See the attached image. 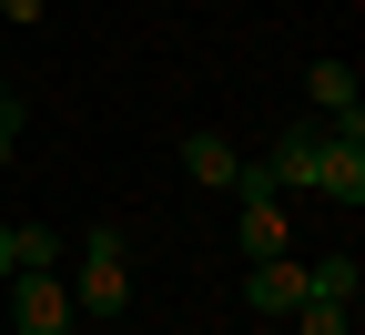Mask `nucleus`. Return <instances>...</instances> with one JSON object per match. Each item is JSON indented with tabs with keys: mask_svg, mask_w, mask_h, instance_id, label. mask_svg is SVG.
I'll return each mask as SVG.
<instances>
[{
	"mask_svg": "<svg viewBox=\"0 0 365 335\" xmlns=\"http://www.w3.org/2000/svg\"><path fill=\"white\" fill-rule=\"evenodd\" d=\"M132 305V264H122V234L102 224L81 244V274H71V315H122Z\"/></svg>",
	"mask_w": 365,
	"mask_h": 335,
	"instance_id": "nucleus-1",
	"label": "nucleus"
},
{
	"mask_svg": "<svg viewBox=\"0 0 365 335\" xmlns=\"http://www.w3.org/2000/svg\"><path fill=\"white\" fill-rule=\"evenodd\" d=\"M314 194H335L345 214L365 204V122H335V132H314Z\"/></svg>",
	"mask_w": 365,
	"mask_h": 335,
	"instance_id": "nucleus-2",
	"label": "nucleus"
},
{
	"mask_svg": "<svg viewBox=\"0 0 365 335\" xmlns=\"http://www.w3.org/2000/svg\"><path fill=\"white\" fill-rule=\"evenodd\" d=\"M11 335H71V284L61 274H11Z\"/></svg>",
	"mask_w": 365,
	"mask_h": 335,
	"instance_id": "nucleus-3",
	"label": "nucleus"
},
{
	"mask_svg": "<svg viewBox=\"0 0 365 335\" xmlns=\"http://www.w3.org/2000/svg\"><path fill=\"white\" fill-rule=\"evenodd\" d=\"M234 194H244V214H234V244H244L254 264H274V254H294V244H284V204L264 194V173H244Z\"/></svg>",
	"mask_w": 365,
	"mask_h": 335,
	"instance_id": "nucleus-4",
	"label": "nucleus"
},
{
	"mask_svg": "<svg viewBox=\"0 0 365 335\" xmlns=\"http://www.w3.org/2000/svg\"><path fill=\"white\" fill-rule=\"evenodd\" d=\"M244 305H254V315H294V305H304V264H294V254L254 264V274H244Z\"/></svg>",
	"mask_w": 365,
	"mask_h": 335,
	"instance_id": "nucleus-5",
	"label": "nucleus"
},
{
	"mask_svg": "<svg viewBox=\"0 0 365 335\" xmlns=\"http://www.w3.org/2000/svg\"><path fill=\"white\" fill-rule=\"evenodd\" d=\"M304 102L325 112V122H365V91H355L345 61H314V71H304Z\"/></svg>",
	"mask_w": 365,
	"mask_h": 335,
	"instance_id": "nucleus-6",
	"label": "nucleus"
},
{
	"mask_svg": "<svg viewBox=\"0 0 365 335\" xmlns=\"http://www.w3.org/2000/svg\"><path fill=\"white\" fill-rule=\"evenodd\" d=\"M182 183H223V194H234V183H244L234 142H223V132H182Z\"/></svg>",
	"mask_w": 365,
	"mask_h": 335,
	"instance_id": "nucleus-7",
	"label": "nucleus"
},
{
	"mask_svg": "<svg viewBox=\"0 0 365 335\" xmlns=\"http://www.w3.org/2000/svg\"><path fill=\"white\" fill-rule=\"evenodd\" d=\"M254 173H264V194H284V183H314V122H304V132H284Z\"/></svg>",
	"mask_w": 365,
	"mask_h": 335,
	"instance_id": "nucleus-8",
	"label": "nucleus"
},
{
	"mask_svg": "<svg viewBox=\"0 0 365 335\" xmlns=\"http://www.w3.org/2000/svg\"><path fill=\"white\" fill-rule=\"evenodd\" d=\"M355 284H365V264L325 254V264H304V305H355Z\"/></svg>",
	"mask_w": 365,
	"mask_h": 335,
	"instance_id": "nucleus-9",
	"label": "nucleus"
},
{
	"mask_svg": "<svg viewBox=\"0 0 365 335\" xmlns=\"http://www.w3.org/2000/svg\"><path fill=\"white\" fill-rule=\"evenodd\" d=\"M11 244H21V274H51L61 264V234L51 224H11Z\"/></svg>",
	"mask_w": 365,
	"mask_h": 335,
	"instance_id": "nucleus-10",
	"label": "nucleus"
},
{
	"mask_svg": "<svg viewBox=\"0 0 365 335\" xmlns=\"http://www.w3.org/2000/svg\"><path fill=\"white\" fill-rule=\"evenodd\" d=\"M284 325H294V335H355V305H294Z\"/></svg>",
	"mask_w": 365,
	"mask_h": 335,
	"instance_id": "nucleus-11",
	"label": "nucleus"
},
{
	"mask_svg": "<svg viewBox=\"0 0 365 335\" xmlns=\"http://www.w3.org/2000/svg\"><path fill=\"white\" fill-rule=\"evenodd\" d=\"M41 11H51V0H0V21H41Z\"/></svg>",
	"mask_w": 365,
	"mask_h": 335,
	"instance_id": "nucleus-12",
	"label": "nucleus"
},
{
	"mask_svg": "<svg viewBox=\"0 0 365 335\" xmlns=\"http://www.w3.org/2000/svg\"><path fill=\"white\" fill-rule=\"evenodd\" d=\"M0 274H21V244H11V224H0Z\"/></svg>",
	"mask_w": 365,
	"mask_h": 335,
	"instance_id": "nucleus-13",
	"label": "nucleus"
},
{
	"mask_svg": "<svg viewBox=\"0 0 365 335\" xmlns=\"http://www.w3.org/2000/svg\"><path fill=\"white\" fill-rule=\"evenodd\" d=\"M11 142H21V112H0V163H11Z\"/></svg>",
	"mask_w": 365,
	"mask_h": 335,
	"instance_id": "nucleus-14",
	"label": "nucleus"
},
{
	"mask_svg": "<svg viewBox=\"0 0 365 335\" xmlns=\"http://www.w3.org/2000/svg\"><path fill=\"white\" fill-rule=\"evenodd\" d=\"M0 112H21V91H11V81H0Z\"/></svg>",
	"mask_w": 365,
	"mask_h": 335,
	"instance_id": "nucleus-15",
	"label": "nucleus"
}]
</instances>
